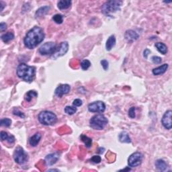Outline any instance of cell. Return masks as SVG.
Listing matches in <instances>:
<instances>
[{"mask_svg":"<svg viewBox=\"0 0 172 172\" xmlns=\"http://www.w3.org/2000/svg\"><path fill=\"white\" fill-rule=\"evenodd\" d=\"M44 37L43 29L39 26H34L27 32L24 39V43L28 49H33L44 41Z\"/></svg>","mask_w":172,"mask_h":172,"instance_id":"1","label":"cell"},{"mask_svg":"<svg viewBox=\"0 0 172 172\" xmlns=\"http://www.w3.org/2000/svg\"><path fill=\"white\" fill-rule=\"evenodd\" d=\"M16 73L21 80L31 83L35 78L36 68L32 66H28L26 63H20L17 67Z\"/></svg>","mask_w":172,"mask_h":172,"instance_id":"2","label":"cell"},{"mask_svg":"<svg viewBox=\"0 0 172 172\" xmlns=\"http://www.w3.org/2000/svg\"><path fill=\"white\" fill-rule=\"evenodd\" d=\"M122 4V1L112 0V1L106 2L102 6V11L106 16H110L116 11H119Z\"/></svg>","mask_w":172,"mask_h":172,"instance_id":"3","label":"cell"},{"mask_svg":"<svg viewBox=\"0 0 172 172\" xmlns=\"http://www.w3.org/2000/svg\"><path fill=\"white\" fill-rule=\"evenodd\" d=\"M38 120L42 125L45 126H51L57 122V117L53 112L44 110L38 114Z\"/></svg>","mask_w":172,"mask_h":172,"instance_id":"4","label":"cell"},{"mask_svg":"<svg viewBox=\"0 0 172 172\" xmlns=\"http://www.w3.org/2000/svg\"><path fill=\"white\" fill-rule=\"evenodd\" d=\"M108 120L103 114H96L89 120L90 127L94 130H103L108 125Z\"/></svg>","mask_w":172,"mask_h":172,"instance_id":"5","label":"cell"},{"mask_svg":"<svg viewBox=\"0 0 172 172\" xmlns=\"http://www.w3.org/2000/svg\"><path fill=\"white\" fill-rule=\"evenodd\" d=\"M14 159L18 164L23 165L28 161V156L22 147H18L14 151Z\"/></svg>","mask_w":172,"mask_h":172,"instance_id":"6","label":"cell"},{"mask_svg":"<svg viewBox=\"0 0 172 172\" xmlns=\"http://www.w3.org/2000/svg\"><path fill=\"white\" fill-rule=\"evenodd\" d=\"M57 49V44L53 42H48L39 48V53L42 55H53Z\"/></svg>","mask_w":172,"mask_h":172,"instance_id":"7","label":"cell"},{"mask_svg":"<svg viewBox=\"0 0 172 172\" xmlns=\"http://www.w3.org/2000/svg\"><path fill=\"white\" fill-rule=\"evenodd\" d=\"M143 155L140 152H135L129 156L128 164L131 167H137L139 166L143 161Z\"/></svg>","mask_w":172,"mask_h":172,"instance_id":"8","label":"cell"},{"mask_svg":"<svg viewBox=\"0 0 172 172\" xmlns=\"http://www.w3.org/2000/svg\"><path fill=\"white\" fill-rule=\"evenodd\" d=\"M105 110V104L102 101H97L88 105V110L91 112H104Z\"/></svg>","mask_w":172,"mask_h":172,"instance_id":"9","label":"cell"},{"mask_svg":"<svg viewBox=\"0 0 172 172\" xmlns=\"http://www.w3.org/2000/svg\"><path fill=\"white\" fill-rule=\"evenodd\" d=\"M69 50V44L67 42H62L58 47H57L55 53L53 55V58H58L65 55Z\"/></svg>","mask_w":172,"mask_h":172,"instance_id":"10","label":"cell"},{"mask_svg":"<svg viewBox=\"0 0 172 172\" xmlns=\"http://www.w3.org/2000/svg\"><path fill=\"white\" fill-rule=\"evenodd\" d=\"M172 111L169 110L166 111L164 116L162 117L161 123L162 125L164 126V128L167 130H171L172 128Z\"/></svg>","mask_w":172,"mask_h":172,"instance_id":"11","label":"cell"},{"mask_svg":"<svg viewBox=\"0 0 172 172\" xmlns=\"http://www.w3.org/2000/svg\"><path fill=\"white\" fill-rule=\"evenodd\" d=\"M71 87L68 84H61L57 87L55 93L59 98H61L63 95L67 94L70 92Z\"/></svg>","mask_w":172,"mask_h":172,"instance_id":"12","label":"cell"},{"mask_svg":"<svg viewBox=\"0 0 172 172\" xmlns=\"http://www.w3.org/2000/svg\"><path fill=\"white\" fill-rule=\"evenodd\" d=\"M59 159V153H51L49 155H47L45 157V163H46L47 165H53L55 164H56L57 161H58Z\"/></svg>","mask_w":172,"mask_h":172,"instance_id":"13","label":"cell"},{"mask_svg":"<svg viewBox=\"0 0 172 172\" xmlns=\"http://www.w3.org/2000/svg\"><path fill=\"white\" fill-rule=\"evenodd\" d=\"M125 37L126 41L128 42H134L137 41L139 38V35H138L135 31H132V30H128L126 31L125 34Z\"/></svg>","mask_w":172,"mask_h":172,"instance_id":"14","label":"cell"},{"mask_svg":"<svg viewBox=\"0 0 172 172\" xmlns=\"http://www.w3.org/2000/svg\"><path fill=\"white\" fill-rule=\"evenodd\" d=\"M168 67H169L168 64H167V63H165V64L159 66V67H156L155 69H153V71H152V73L154 75H163L164 73H165L166 71H167Z\"/></svg>","mask_w":172,"mask_h":172,"instance_id":"15","label":"cell"},{"mask_svg":"<svg viewBox=\"0 0 172 172\" xmlns=\"http://www.w3.org/2000/svg\"><path fill=\"white\" fill-rule=\"evenodd\" d=\"M0 137H1V139L2 141H7L10 144H13L15 142L14 136L12 135H9L8 132L5 131H1V132H0Z\"/></svg>","mask_w":172,"mask_h":172,"instance_id":"16","label":"cell"},{"mask_svg":"<svg viewBox=\"0 0 172 172\" xmlns=\"http://www.w3.org/2000/svg\"><path fill=\"white\" fill-rule=\"evenodd\" d=\"M42 135L41 133L39 132H37L35 135H34L33 136L30 138L29 139V143L32 147H36L37 145H38V144L40 142L41 139Z\"/></svg>","mask_w":172,"mask_h":172,"instance_id":"17","label":"cell"},{"mask_svg":"<svg viewBox=\"0 0 172 172\" xmlns=\"http://www.w3.org/2000/svg\"><path fill=\"white\" fill-rule=\"evenodd\" d=\"M72 2L70 0H61L57 3V6L59 10H66L71 7Z\"/></svg>","mask_w":172,"mask_h":172,"instance_id":"18","label":"cell"},{"mask_svg":"<svg viewBox=\"0 0 172 172\" xmlns=\"http://www.w3.org/2000/svg\"><path fill=\"white\" fill-rule=\"evenodd\" d=\"M116 44V37L114 35H112L108 38L105 43V49L108 51H110L115 46Z\"/></svg>","mask_w":172,"mask_h":172,"instance_id":"19","label":"cell"},{"mask_svg":"<svg viewBox=\"0 0 172 172\" xmlns=\"http://www.w3.org/2000/svg\"><path fill=\"white\" fill-rule=\"evenodd\" d=\"M155 167L159 171H164L165 170H167V164H166V162L163 159H157L155 161Z\"/></svg>","mask_w":172,"mask_h":172,"instance_id":"20","label":"cell"},{"mask_svg":"<svg viewBox=\"0 0 172 172\" xmlns=\"http://www.w3.org/2000/svg\"><path fill=\"white\" fill-rule=\"evenodd\" d=\"M119 140L121 143H131V138H130L128 132H126L125 131L122 132L119 135Z\"/></svg>","mask_w":172,"mask_h":172,"instance_id":"21","label":"cell"},{"mask_svg":"<svg viewBox=\"0 0 172 172\" xmlns=\"http://www.w3.org/2000/svg\"><path fill=\"white\" fill-rule=\"evenodd\" d=\"M155 47L156 49L160 53L163 54V55H166L167 53V47L163 43H157L155 44Z\"/></svg>","mask_w":172,"mask_h":172,"instance_id":"22","label":"cell"},{"mask_svg":"<svg viewBox=\"0 0 172 172\" xmlns=\"http://www.w3.org/2000/svg\"><path fill=\"white\" fill-rule=\"evenodd\" d=\"M49 10H50L49 6H44L39 8L38 10L36 11L35 14L36 18H40L44 16L45 14H47L48 12H49Z\"/></svg>","mask_w":172,"mask_h":172,"instance_id":"23","label":"cell"},{"mask_svg":"<svg viewBox=\"0 0 172 172\" xmlns=\"http://www.w3.org/2000/svg\"><path fill=\"white\" fill-rule=\"evenodd\" d=\"M1 38L4 43H8L10 41H12L14 38V34L12 32H8L5 33V34H3L1 37Z\"/></svg>","mask_w":172,"mask_h":172,"instance_id":"24","label":"cell"},{"mask_svg":"<svg viewBox=\"0 0 172 172\" xmlns=\"http://www.w3.org/2000/svg\"><path fill=\"white\" fill-rule=\"evenodd\" d=\"M81 140L82 141L87 148H90L92 145V139L85 135H81L80 136Z\"/></svg>","mask_w":172,"mask_h":172,"instance_id":"25","label":"cell"},{"mask_svg":"<svg viewBox=\"0 0 172 172\" xmlns=\"http://www.w3.org/2000/svg\"><path fill=\"white\" fill-rule=\"evenodd\" d=\"M38 96L37 92L34 91V90H31L26 93V96H25V99L27 101L30 102H31L33 98H36Z\"/></svg>","mask_w":172,"mask_h":172,"instance_id":"26","label":"cell"},{"mask_svg":"<svg viewBox=\"0 0 172 172\" xmlns=\"http://www.w3.org/2000/svg\"><path fill=\"white\" fill-rule=\"evenodd\" d=\"M65 112L66 114H69V115H73L77 112V108L75 106H70V105H67L65 108Z\"/></svg>","mask_w":172,"mask_h":172,"instance_id":"27","label":"cell"},{"mask_svg":"<svg viewBox=\"0 0 172 172\" xmlns=\"http://www.w3.org/2000/svg\"><path fill=\"white\" fill-rule=\"evenodd\" d=\"M53 20L56 24H61L63 22V16L61 14H55V16H53Z\"/></svg>","mask_w":172,"mask_h":172,"instance_id":"28","label":"cell"},{"mask_svg":"<svg viewBox=\"0 0 172 172\" xmlns=\"http://www.w3.org/2000/svg\"><path fill=\"white\" fill-rule=\"evenodd\" d=\"M11 124V120L10 118H3L0 121V125L2 126H4V127H9L10 126Z\"/></svg>","mask_w":172,"mask_h":172,"instance_id":"29","label":"cell"},{"mask_svg":"<svg viewBox=\"0 0 172 172\" xmlns=\"http://www.w3.org/2000/svg\"><path fill=\"white\" fill-rule=\"evenodd\" d=\"M90 66H91V63H90V61L87 59L83 60V61L81 63V69H82L84 71L88 69V68L90 67Z\"/></svg>","mask_w":172,"mask_h":172,"instance_id":"30","label":"cell"},{"mask_svg":"<svg viewBox=\"0 0 172 172\" xmlns=\"http://www.w3.org/2000/svg\"><path fill=\"white\" fill-rule=\"evenodd\" d=\"M135 111H136V108L135 107H131L128 110V116L131 118H135L136 116V114H135Z\"/></svg>","mask_w":172,"mask_h":172,"instance_id":"31","label":"cell"},{"mask_svg":"<svg viewBox=\"0 0 172 172\" xmlns=\"http://www.w3.org/2000/svg\"><path fill=\"white\" fill-rule=\"evenodd\" d=\"M13 114H14V115L22 118H24L25 117L24 114L22 112H20L18 109V108H15L13 111Z\"/></svg>","mask_w":172,"mask_h":172,"instance_id":"32","label":"cell"},{"mask_svg":"<svg viewBox=\"0 0 172 172\" xmlns=\"http://www.w3.org/2000/svg\"><path fill=\"white\" fill-rule=\"evenodd\" d=\"M90 161L94 163V164H99V163L101 162L102 161V159L100 157V156L99 155H94L90 159Z\"/></svg>","mask_w":172,"mask_h":172,"instance_id":"33","label":"cell"},{"mask_svg":"<svg viewBox=\"0 0 172 172\" xmlns=\"http://www.w3.org/2000/svg\"><path fill=\"white\" fill-rule=\"evenodd\" d=\"M151 61L155 64H160L162 62V59L161 57L158 56H153L151 58Z\"/></svg>","mask_w":172,"mask_h":172,"instance_id":"34","label":"cell"},{"mask_svg":"<svg viewBox=\"0 0 172 172\" xmlns=\"http://www.w3.org/2000/svg\"><path fill=\"white\" fill-rule=\"evenodd\" d=\"M101 65L102 66V67L104 68V69L105 71H106L107 69H108V66H109V63H108L107 60H102L101 61Z\"/></svg>","mask_w":172,"mask_h":172,"instance_id":"35","label":"cell"},{"mask_svg":"<svg viewBox=\"0 0 172 172\" xmlns=\"http://www.w3.org/2000/svg\"><path fill=\"white\" fill-rule=\"evenodd\" d=\"M82 104H83V102L80 99H75L73 102V105L75 107H80L81 105H82Z\"/></svg>","mask_w":172,"mask_h":172,"instance_id":"36","label":"cell"},{"mask_svg":"<svg viewBox=\"0 0 172 172\" xmlns=\"http://www.w3.org/2000/svg\"><path fill=\"white\" fill-rule=\"evenodd\" d=\"M7 28V24L5 23L4 22H2L0 24V31L1 32H4V31H5Z\"/></svg>","mask_w":172,"mask_h":172,"instance_id":"37","label":"cell"},{"mask_svg":"<svg viewBox=\"0 0 172 172\" xmlns=\"http://www.w3.org/2000/svg\"><path fill=\"white\" fill-rule=\"evenodd\" d=\"M151 51L149 49H145V50L144 51V57H145V58H147L148 55H149V54H150Z\"/></svg>","mask_w":172,"mask_h":172,"instance_id":"38","label":"cell"},{"mask_svg":"<svg viewBox=\"0 0 172 172\" xmlns=\"http://www.w3.org/2000/svg\"><path fill=\"white\" fill-rule=\"evenodd\" d=\"M0 5H1V11H3V10H4L5 4L2 2H0Z\"/></svg>","mask_w":172,"mask_h":172,"instance_id":"39","label":"cell"},{"mask_svg":"<svg viewBox=\"0 0 172 172\" xmlns=\"http://www.w3.org/2000/svg\"><path fill=\"white\" fill-rule=\"evenodd\" d=\"M49 171H59V170H49Z\"/></svg>","mask_w":172,"mask_h":172,"instance_id":"40","label":"cell"}]
</instances>
